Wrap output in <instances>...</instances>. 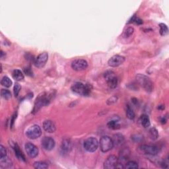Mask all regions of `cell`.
<instances>
[{
	"label": "cell",
	"instance_id": "obj_1",
	"mask_svg": "<svg viewBox=\"0 0 169 169\" xmlns=\"http://www.w3.org/2000/svg\"><path fill=\"white\" fill-rule=\"evenodd\" d=\"M72 90L76 94L82 95V96H89L91 93V86L88 84H84L82 83L77 82L73 84Z\"/></svg>",
	"mask_w": 169,
	"mask_h": 169
},
{
	"label": "cell",
	"instance_id": "obj_2",
	"mask_svg": "<svg viewBox=\"0 0 169 169\" xmlns=\"http://www.w3.org/2000/svg\"><path fill=\"white\" fill-rule=\"evenodd\" d=\"M51 95H52V94L46 95L45 93H43L39 95V97L37 99L36 102H35L34 107L33 108V111H32L33 114L37 112L42 107V106L48 105L49 103H50V100L52 99Z\"/></svg>",
	"mask_w": 169,
	"mask_h": 169
},
{
	"label": "cell",
	"instance_id": "obj_3",
	"mask_svg": "<svg viewBox=\"0 0 169 169\" xmlns=\"http://www.w3.org/2000/svg\"><path fill=\"white\" fill-rule=\"evenodd\" d=\"M138 83L148 92H151L153 89V83L148 76L138 74L136 77Z\"/></svg>",
	"mask_w": 169,
	"mask_h": 169
},
{
	"label": "cell",
	"instance_id": "obj_4",
	"mask_svg": "<svg viewBox=\"0 0 169 169\" xmlns=\"http://www.w3.org/2000/svg\"><path fill=\"white\" fill-rule=\"evenodd\" d=\"M104 77L110 89L116 88L118 85V78L112 71H107L104 73Z\"/></svg>",
	"mask_w": 169,
	"mask_h": 169
},
{
	"label": "cell",
	"instance_id": "obj_5",
	"mask_svg": "<svg viewBox=\"0 0 169 169\" xmlns=\"http://www.w3.org/2000/svg\"><path fill=\"white\" fill-rule=\"evenodd\" d=\"M100 149L103 153L108 152L113 148L112 140L108 136H103L100 140Z\"/></svg>",
	"mask_w": 169,
	"mask_h": 169
},
{
	"label": "cell",
	"instance_id": "obj_6",
	"mask_svg": "<svg viewBox=\"0 0 169 169\" xmlns=\"http://www.w3.org/2000/svg\"><path fill=\"white\" fill-rule=\"evenodd\" d=\"M84 149L88 152H95L99 147V142L96 138L95 137H89L84 141L83 144Z\"/></svg>",
	"mask_w": 169,
	"mask_h": 169
},
{
	"label": "cell",
	"instance_id": "obj_7",
	"mask_svg": "<svg viewBox=\"0 0 169 169\" xmlns=\"http://www.w3.org/2000/svg\"><path fill=\"white\" fill-rule=\"evenodd\" d=\"M26 134L29 139L35 140V139L40 137V136L41 135L42 130L38 125H33V126H31L26 130Z\"/></svg>",
	"mask_w": 169,
	"mask_h": 169
},
{
	"label": "cell",
	"instance_id": "obj_8",
	"mask_svg": "<svg viewBox=\"0 0 169 169\" xmlns=\"http://www.w3.org/2000/svg\"><path fill=\"white\" fill-rule=\"evenodd\" d=\"M48 59L47 52L40 53L36 58H34V64L38 68H42L46 65Z\"/></svg>",
	"mask_w": 169,
	"mask_h": 169
},
{
	"label": "cell",
	"instance_id": "obj_9",
	"mask_svg": "<svg viewBox=\"0 0 169 169\" xmlns=\"http://www.w3.org/2000/svg\"><path fill=\"white\" fill-rule=\"evenodd\" d=\"M87 67H88V63L86 60L82 59H75L72 63V67L73 69L75 71H77V72H80V71H83L86 69Z\"/></svg>",
	"mask_w": 169,
	"mask_h": 169
},
{
	"label": "cell",
	"instance_id": "obj_10",
	"mask_svg": "<svg viewBox=\"0 0 169 169\" xmlns=\"http://www.w3.org/2000/svg\"><path fill=\"white\" fill-rule=\"evenodd\" d=\"M118 163V159L115 155H110L104 163V168L106 169L115 168Z\"/></svg>",
	"mask_w": 169,
	"mask_h": 169
},
{
	"label": "cell",
	"instance_id": "obj_11",
	"mask_svg": "<svg viewBox=\"0 0 169 169\" xmlns=\"http://www.w3.org/2000/svg\"><path fill=\"white\" fill-rule=\"evenodd\" d=\"M124 62H125V58L124 56L120 55H115L112 57L111 58H110V59H109L108 62V64L109 66L116 67L122 65Z\"/></svg>",
	"mask_w": 169,
	"mask_h": 169
},
{
	"label": "cell",
	"instance_id": "obj_12",
	"mask_svg": "<svg viewBox=\"0 0 169 169\" xmlns=\"http://www.w3.org/2000/svg\"><path fill=\"white\" fill-rule=\"evenodd\" d=\"M24 148H25L27 155H28L30 157L34 158L39 154V149H38L37 147L34 145V144L31 143H27L25 144Z\"/></svg>",
	"mask_w": 169,
	"mask_h": 169
},
{
	"label": "cell",
	"instance_id": "obj_13",
	"mask_svg": "<svg viewBox=\"0 0 169 169\" xmlns=\"http://www.w3.org/2000/svg\"><path fill=\"white\" fill-rule=\"evenodd\" d=\"M42 145L44 149L50 151L55 147V141L51 137H44L42 140Z\"/></svg>",
	"mask_w": 169,
	"mask_h": 169
},
{
	"label": "cell",
	"instance_id": "obj_14",
	"mask_svg": "<svg viewBox=\"0 0 169 169\" xmlns=\"http://www.w3.org/2000/svg\"><path fill=\"white\" fill-rule=\"evenodd\" d=\"M141 150L146 154L150 155H157L159 153V149L156 146L143 145L141 147Z\"/></svg>",
	"mask_w": 169,
	"mask_h": 169
},
{
	"label": "cell",
	"instance_id": "obj_15",
	"mask_svg": "<svg viewBox=\"0 0 169 169\" xmlns=\"http://www.w3.org/2000/svg\"><path fill=\"white\" fill-rule=\"evenodd\" d=\"M43 128L46 132L54 133L56 130V126L55 123L52 120H45L43 123Z\"/></svg>",
	"mask_w": 169,
	"mask_h": 169
},
{
	"label": "cell",
	"instance_id": "obj_16",
	"mask_svg": "<svg viewBox=\"0 0 169 169\" xmlns=\"http://www.w3.org/2000/svg\"><path fill=\"white\" fill-rule=\"evenodd\" d=\"M112 140L113 141L114 146H117V147L121 146L122 144L124 143L125 141L124 136L122 134H119V133L114 135L113 138L112 139Z\"/></svg>",
	"mask_w": 169,
	"mask_h": 169
},
{
	"label": "cell",
	"instance_id": "obj_17",
	"mask_svg": "<svg viewBox=\"0 0 169 169\" xmlns=\"http://www.w3.org/2000/svg\"><path fill=\"white\" fill-rule=\"evenodd\" d=\"M61 148H62V151L65 153L69 152L71 151V149H72V142H71V141L67 140V139H66V140H64L63 141H62Z\"/></svg>",
	"mask_w": 169,
	"mask_h": 169
},
{
	"label": "cell",
	"instance_id": "obj_18",
	"mask_svg": "<svg viewBox=\"0 0 169 169\" xmlns=\"http://www.w3.org/2000/svg\"><path fill=\"white\" fill-rule=\"evenodd\" d=\"M140 122L141 126H142L143 127L147 128L150 126V119L149 118V116L146 114H143L141 115L140 117Z\"/></svg>",
	"mask_w": 169,
	"mask_h": 169
},
{
	"label": "cell",
	"instance_id": "obj_19",
	"mask_svg": "<svg viewBox=\"0 0 169 169\" xmlns=\"http://www.w3.org/2000/svg\"><path fill=\"white\" fill-rule=\"evenodd\" d=\"M12 76L15 80L17 81H20L24 79V75L22 72L19 69L13 70L12 73Z\"/></svg>",
	"mask_w": 169,
	"mask_h": 169
},
{
	"label": "cell",
	"instance_id": "obj_20",
	"mask_svg": "<svg viewBox=\"0 0 169 169\" xmlns=\"http://www.w3.org/2000/svg\"><path fill=\"white\" fill-rule=\"evenodd\" d=\"M13 149L15 150V155L17 157V158L19 159H20L21 160H23V161L25 162L26 161V159H25V157H24V155H23V153L20 150L19 148V146L17 145V144H15V145L13 146Z\"/></svg>",
	"mask_w": 169,
	"mask_h": 169
},
{
	"label": "cell",
	"instance_id": "obj_21",
	"mask_svg": "<svg viewBox=\"0 0 169 169\" xmlns=\"http://www.w3.org/2000/svg\"><path fill=\"white\" fill-rule=\"evenodd\" d=\"M130 151L128 148H125L122 149V151L120 153V159L122 160H127L130 157Z\"/></svg>",
	"mask_w": 169,
	"mask_h": 169
},
{
	"label": "cell",
	"instance_id": "obj_22",
	"mask_svg": "<svg viewBox=\"0 0 169 169\" xmlns=\"http://www.w3.org/2000/svg\"><path fill=\"white\" fill-rule=\"evenodd\" d=\"M33 167L37 169H46L48 168V165L44 161H38L34 163Z\"/></svg>",
	"mask_w": 169,
	"mask_h": 169
},
{
	"label": "cell",
	"instance_id": "obj_23",
	"mask_svg": "<svg viewBox=\"0 0 169 169\" xmlns=\"http://www.w3.org/2000/svg\"><path fill=\"white\" fill-rule=\"evenodd\" d=\"M107 126L109 128L112 130H118L120 128V124L117 120H111L108 122Z\"/></svg>",
	"mask_w": 169,
	"mask_h": 169
},
{
	"label": "cell",
	"instance_id": "obj_24",
	"mask_svg": "<svg viewBox=\"0 0 169 169\" xmlns=\"http://www.w3.org/2000/svg\"><path fill=\"white\" fill-rule=\"evenodd\" d=\"M1 84L2 86L9 88V87L12 85V81L9 77H7V76H5V77L2 78L1 81Z\"/></svg>",
	"mask_w": 169,
	"mask_h": 169
},
{
	"label": "cell",
	"instance_id": "obj_25",
	"mask_svg": "<svg viewBox=\"0 0 169 169\" xmlns=\"http://www.w3.org/2000/svg\"><path fill=\"white\" fill-rule=\"evenodd\" d=\"M126 112V116L127 118H129L130 120H132L135 119V115L134 112L133 111L132 108H131L129 105H127Z\"/></svg>",
	"mask_w": 169,
	"mask_h": 169
},
{
	"label": "cell",
	"instance_id": "obj_26",
	"mask_svg": "<svg viewBox=\"0 0 169 169\" xmlns=\"http://www.w3.org/2000/svg\"><path fill=\"white\" fill-rule=\"evenodd\" d=\"M149 134L152 140H157V139L159 137V132L157 130L156 128L152 127L149 130Z\"/></svg>",
	"mask_w": 169,
	"mask_h": 169
},
{
	"label": "cell",
	"instance_id": "obj_27",
	"mask_svg": "<svg viewBox=\"0 0 169 169\" xmlns=\"http://www.w3.org/2000/svg\"><path fill=\"white\" fill-rule=\"evenodd\" d=\"M159 27H160V34L162 35V36H165V35L168 34V29L167 26L164 23H160L159 24Z\"/></svg>",
	"mask_w": 169,
	"mask_h": 169
},
{
	"label": "cell",
	"instance_id": "obj_28",
	"mask_svg": "<svg viewBox=\"0 0 169 169\" xmlns=\"http://www.w3.org/2000/svg\"><path fill=\"white\" fill-rule=\"evenodd\" d=\"M1 97L5 100H9L11 99V92L9 91V90L1 89Z\"/></svg>",
	"mask_w": 169,
	"mask_h": 169
},
{
	"label": "cell",
	"instance_id": "obj_29",
	"mask_svg": "<svg viewBox=\"0 0 169 169\" xmlns=\"http://www.w3.org/2000/svg\"><path fill=\"white\" fill-rule=\"evenodd\" d=\"M138 165L137 163L134 161H129L126 163V166H125V168H137Z\"/></svg>",
	"mask_w": 169,
	"mask_h": 169
},
{
	"label": "cell",
	"instance_id": "obj_30",
	"mask_svg": "<svg viewBox=\"0 0 169 169\" xmlns=\"http://www.w3.org/2000/svg\"><path fill=\"white\" fill-rule=\"evenodd\" d=\"M7 149L4 146L2 145H0V158L1 159H4L5 157H7Z\"/></svg>",
	"mask_w": 169,
	"mask_h": 169
},
{
	"label": "cell",
	"instance_id": "obj_31",
	"mask_svg": "<svg viewBox=\"0 0 169 169\" xmlns=\"http://www.w3.org/2000/svg\"><path fill=\"white\" fill-rule=\"evenodd\" d=\"M133 32H134V29H133V27H131V26L128 27L127 29H126V31H124V37L126 38H127L130 36H132L133 33Z\"/></svg>",
	"mask_w": 169,
	"mask_h": 169
},
{
	"label": "cell",
	"instance_id": "obj_32",
	"mask_svg": "<svg viewBox=\"0 0 169 169\" xmlns=\"http://www.w3.org/2000/svg\"><path fill=\"white\" fill-rule=\"evenodd\" d=\"M21 89V87L19 83H15L14 86V89H13V92H14V95L15 97H17Z\"/></svg>",
	"mask_w": 169,
	"mask_h": 169
},
{
	"label": "cell",
	"instance_id": "obj_33",
	"mask_svg": "<svg viewBox=\"0 0 169 169\" xmlns=\"http://www.w3.org/2000/svg\"><path fill=\"white\" fill-rule=\"evenodd\" d=\"M132 140L135 141V142H140V141H141L143 140V137L142 135H141L140 134H135L132 136Z\"/></svg>",
	"mask_w": 169,
	"mask_h": 169
},
{
	"label": "cell",
	"instance_id": "obj_34",
	"mask_svg": "<svg viewBox=\"0 0 169 169\" xmlns=\"http://www.w3.org/2000/svg\"><path fill=\"white\" fill-rule=\"evenodd\" d=\"M117 100H118V97L116 96H112L111 97L110 99H108L106 103H107V105H111L114 104V103H116L117 102Z\"/></svg>",
	"mask_w": 169,
	"mask_h": 169
},
{
	"label": "cell",
	"instance_id": "obj_35",
	"mask_svg": "<svg viewBox=\"0 0 169 169\" xmlns=\"http://www.w3.org/2000/svg\"><path fill=\"white\" fill-rule=\"evenodd\" d=\"M129 23H134L135 24H140L143 23V21H141L140 19H139L138 17H136L135 16H133V17L132 18V20H130Z\"/></svg>",
	"mask_w": 169,
	"mask_h": 169
},
{
	"label": "cell",
	"instance_id": "obj_36",
	"mask_svg": "<svg viewBox=\"0 0 169 169\" xmlns=\"http://www.w3.org/2000/svg\"><path fill=\"white\" fill-rule=\"evenodd\" d=\"M24 72L26 75L29 76H32V72L30 67H26L24 69Z\"/></svg>",
	"mask_w": 169,
	"mask_h": 169
},
{
	"label": "cell",
	"instance_id": "obj_37",
	"mask_svg": "<svg viewBox=\"0 0 169 169\" xmlns=\"http://www.w3.org/2000/svg\"><path fill=\"white\" fill-rule=\"evenodd\" d=\"M15 118H17V114H15L14 115H13V117H12V120H11V127L13 126V123H14V121H15Z\"/></svg>",
	"mask_w": 169,
	"mask_h": 169
},
{
	"label": "cell",
	"instance_id": "obj_38",
	"mask_svg": "<svg viewBox=\"0 0 169 169\" xmlns=\"http://www.w3.org/2000/svg\"><path fill=\"white\" fill-rule=\"evenodd\" d=\"M160 122H161L162 124H165L166 122H167V120H166L165 118H163L161 119V120H160Z\"/></svg>",
	"mask_w": 169,
	"mask_h": 169
}]
</instances>
